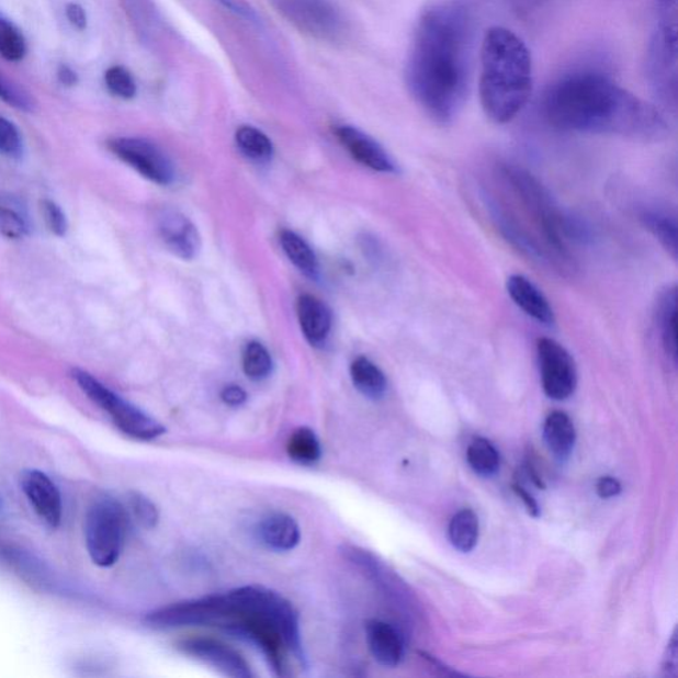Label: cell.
Segmentation results:
<instances>
[{"mask_svg": "<svg viewBox=\"0 0 678 678\" xmlns=\"http://www.w3.org/2000/svg\"><path fill=\"white\" fill-rule=\"evenodd\" d=\"M475 23L464 0L428 4L415 25L406 81L419 106L438 124H450L468 98Z\"/></svg>", "mask_w": 678, "mask_h": 678, "instance_id": "obj_1", "label": "cell"}, {"mask_svg": "<svg viewBox=\"0 0 678 678\" xmlns=\"http://www.w3.org/2000/svg\"><path fill=\"white\" fill-rule=\"evenodd\" d=\"M179 626H217L258 647L274 671L290 675V657H306L298 613L283 595L260 586H245L222 595L185 600L172 610Z\"/></svg>", "mask_w": 678, "mask_h": 678, "instance_id": "obj_2", "label": "cell"}, {"mask_svg": "<svg viewBox=\"0 0 678 678\" xmlns=\"http://www.w3.org/2000/svg\"><path fill=\"white\" fill-rule=\"evenodd\" d=\"M543 114L556 129L611 134L639 140H658L669 126L662 111L597 69H577L550 86Z\"/></svg>", "mask_w": 678, "mask_h": 678, "instance_id": "obj_3", "label": "cell"}, {"mask_svg": "<svg viewBox=\"0 0 678 678\" xmlns=\"http://www.w3.org/2000/svg\"><path fill=\"white\" fill-rule=\"evenodd\" d=\"M479 99L486 116L508 124L521 113L533 91V60L513 31L491 27L482 44Z\"/></svg>", "mask_w": 678, "mask_h": 678, "instance_id": "obj_4", "label": "cell"}, {"mask_svg": "<svg viewBox=\"0 0 678 678\" xmlns=\"http://www.w3.org/2000/svg\"><path fill=\"white\" fill-rule=\"evenodd\" d=\"M677 0H656L657 21L647 54L652 91L665 108L677 109L678 39Z\"/></svg>", "mask_w": 678, "mask_h": 678, "instance_id": "obj_5", "label": "cell"}, {"mask_svg": "<svg viewBox=\"0 0 678 678\" xmlns=\"http://www.w3.org/2000/svg\"><path fill=\"white\" fill-rule=\"evenodd\" d=\"M131 516L116 498L104 496L94 500L86 516L84 534L89 556L94 565H116L125 546Z\"/></svg>", "mask_w": 678, "mask_h": 678, "instance_id": "obj_6", "label": "cell"}, {"mask_svg": "<svg viewBox=\"0 0 678 678\" xmlns=\"http://www.w3.org/2000/svg\"><path fill=\"white\" fill-rule=\"evenodd\" d=\"M72 378L78 383L81 392L91 399L95 406L105 411L113 420L114 426L126 437L140 441H151L161 438L166 428L155 418L149 417L143 409L133 406L132 403L121 398L93 375L84 370L74 369Z\"/></svg>", "mask_w": 678, "mask_h": 678, "instance_id": "obj_7", "label": "cell"}, {"mask_svg": "<svg viewBox=\"0 0 678 678\" xmlns=\"http://www.w3.org/2000/svg\"><path fill=\"white\" fill-rule=\"evenodd\" d=\"M285 21L301 34L319 42L337 43L348 34V22L330 0H271Z\"/></svg>", "mask_w": 678, "mask_h": 678, "instance_id": "obj_8", "label": "cell"}, {"mask_svg": "<svg viewBox=\"0 0 678 678\" xmlns=\"http://www.w3.org/2000/svg\"><path fill=\"white\" fill-rule=\"evenodd\" d=\"M543 392L553 400H566L578 385L577 364L567 349L553 338L536 341Z\"/></svg>", "mask_w": 678, "mask_h": 678, "instance_id": "obj_9", "label": "cell"}, {"mask_svg": "<svg viewBox=\"0 0 678 678\" xmlns=\"http://www.w3.org/2000/svg\"><path fill=\"white\" fill-rule=\"evenodd\" d=\"M108 147L121 161L151 182L168 185L174 179V169H172L170 159L150 140L118 137L109 140Z\"/></svg>", "mask_w": 678, "mask_h": 678, "instance_id": "obj_10", "label": "cell"}, {"mask_svg": "<svg viewBox=\"0 0 678 678\" xmlns=\"http://www.w3.org/2000/svg\"><path fill=\"white\" fill-rule=\"evenodd\" d=\"M177 649L234 678H251V667L238 651L228 647L219 640L210 637H189L179 640Z\"/></svg>", "mask_w": 678, "mask_h": 678, "instance_id": "obj_11", "label": "cell"}, {"mask_svg": "<svg viewBox=\"0 0 678 678\" xmlns=\"http://www.w3.org/2000/svg\"><path fill=\"white\" fill-rule=\"evenodd\" d=\"M21 488L41 520L49 528H59L63 501L60 490L53 479L42 471L27 470L21 475Z\"/></svg>", "mask_w": 678, "mask_h": 678, "instance_id": "obj_12", "label": "cell"}, {"mask_svg": "<svg viewBox=\"0 0 678 678\" xmlns=\"http://www.w3.org/2000/svg\"><path fill=\"white\" fill-rule=\"evenodd\" d=\"M158 233L172 255L193 260L201 251L200 233L188 217L174 210H166L158 217Z\"/></svg>", "mask_w": 678, "mask_h": 678, "instance_id": "obj_13", "label": "cell"}, {"mask_svg": "<svg viewBox=\"0 0 678 678\" xmlns=\"http://www.w3.org/2000/svg\"><path fill=\"white\" fill-rule=\"evenodd\" d=\"M336 137L357 162L380 172L396 171L392 157L369 134L354 126L342 125L337 127Z\"/></svg>", "mask_w": 678, "mask_h": 678, "instance_id": "obj_14", "label": "cell"}, {"mask_svg": "<svg viewBox=\"0 0 678 678\" xmlns=\"http://www.w3.org/2000/svg\"><path fill=\"white\" fill-rule=\"evenodd\" d=\"M507 290L518 308L527 313L529 317L543 325L552 326L555 324L552 305H550L545 294L528 278L522 276V274H513L507 281Z\"/></svg>", "mask_w": 678, "mask_h": 678, "instance_id": "obj_15", "label": "cell"}, {"mask_svg": "<svg viewBox=\"0 0 678 678\" xmlns=\"http://www.w3.org/2000/svg\"><path fill=\"white\" fill-rule=\"evenodd\" d=\"M258 535L274 552H291L301 540V530L294 518L281 511L268 515L258 524Z\"/></svg>", "mask_w": 678, "mask_h": 678, "instance_id": "obj_16", "label": "cell"}, {"mask_svg": "<svg viewBox=\"0 0 678 678\" xmlns=\"http://www.w3.org/2000/svg\"><path fill=\"white\" fill-rule=\"evenodd\" d=\"M366 640L371 655L383 667L394 668L402 662V637L392 624L376 619L369 620Z\"/></svg>", "mask_w": 678, "mask_h": 678, "instance_id": "obj_17", "label": "cell"}, {"mask_svg": "<svg viewBox=\"0 0 678 678\" xmlns=\"http://www.w3.org/2000/svg\"><path fill=\"white\" fill-rule=\"evenodd\" d=\"M296 310L305 338L313 347L323 344L331 330V313L328 306L321 300L304 294L297 300Z\"/></svg>", "mask_w": 678, "mask_h": 678, "instance_id": "obj_18", "label": "cell"}, {"mask_svg": "<svg viewBox=\"0 0 678 678\" xmlns=\"http://www.w3.org/2000/svg\"><path fill=\"white\" fill-rule=\"evenodd\" d=\"M543 437H545L549 450L561 460L572 455L577 432L573 420L566 413L554 411L549 415L543 426Z\"/></svg>", "mask_w": 678, "mask_h": 678, "instance_id": "obj_19", "label": "cell"}, {"mask_svg": "<svg viewBox=\"0 0 678 678\" xmlns=\"http://www.w3.org/2000/svg\"><path fill=\"white\" fill-rule=\"evenodd\" d=\"M351 381L369 399L378 400L386 395L387 378L383 371L366 357H358L350 366Z\"/></svg>", "mask_w": 678, "mask_h": 678, "instance_id": "obj_20", "label": "cell"}, {"mask_svg": "<svg viewBox=\"0 0 678 678\" xmlns=\"http://www.w3.org/2000/svg\"><path fill=\"white\" fill-rule=\"evenodd\" d=\"M657 326L665 353L671 361L677 360V290L669 287L664 292L657 308Z\"/></svg>", "mask_w": 678, "mask_h": 678, "instance_id": "obj_21", "label": "cell"}, {"mask_svg": "<svg viewBox=\"0 0 678 678\" xmlns=\"http://www.w3.org/2000/svg\"><path fill=\"white\" fill-rule=\"evenodd\" d=\"M2 555L9 565L29 584L39 586L43 590H47L48 586L54 585L50 584L46 566L34 555L14 547H4Z\"/></svg>", "mask_w": 678, "mask_h": 678, "instance_id": "obj_22", "label": "cell"}, {"mask_svg": "<svg viewBox=\"0 0 678 678\" xmlns=\"http://www.w3.org/2000/svg\"><path fill=\"white\" fill-rule=\"evenodd\" d=\"M286 452L293 462L303 465L315 464L323 456L321 443L315 431L308 427H300L291 434Z\"/></svg>", "mask_w": 678, "mask_h": 678, "instance_id": "obj_23", "label": "cell"}, {"mask_svg": "<svg viewBox=\"0 0 678 678\" xmlns=\"http://www.w3.org/2000/svg\"><path fill=\"white\" fill-rule=\"evenodd\" d=\"M280 245L283 247L287 259L306 276L315 278L318 273V260L315 252L303 238L292 231H283L280 235Z\"/></svg>", "mask_w": 678, "mask_h": 678, "instance_id": "obj_24", "label": "cell"}, {"mask_svg": "<svg viewBox=\"0 0 678 678\" xmlns=\"http://www.w3.org/2000/svg\"><path fill=\"white\" fill-rule=\"evenodd\" d=\"M479 523L475 511L464 509L452 518L450 540L460 552L470 553L477 545Z\"/></svg>", "mask_w": 678, "mask_h": 678, "instance_id": "obj_25", "label": "cell"}, {"mask_svg": "<svg viewBox=\"0 0 678 678\" xmlns=\"http://www.w3.org/2000/svg\"><path fill=\"white\" fill-rule=\"evenodd\" d=\"M645 227L662 242L665 249L677 258V221L674 215L660 210L645 211L642 215Z\"/></svg>", "mask_w": 678, "mask_h": 678, "instance_id": "obj_26", "label": "cell"}, {"mask_svg": "<svg viewBox=\"0 0 678 678\" xmlns=\"http://www.w3.org/2000/svg\"><path fill=\"white\" fill-rule=\"evenodd\" d=\"M235 139L239 150L247 158L258 162L270 161L273 155L272 140L261 131L253 126H240Z\"/></svg>", "mask_w": 678, "mask_h": 678, "instance_id": "obj_27", "label": "cell"}, {"mask_svg": "<svg viewBox=\"0 0 678 678\" xmlns=\"http://www.w3.org/2000/svg\"><path fill=\"white\" fill-rule=\"evenodd\" d=\"M466 460H468L471 468L484 477L494 476L500 470V453L486 439L472 441L468 451H466Z\"/></svg>", "mask_w": 678, "mask_h": 678, "instance_id": "obj_28", "label": "cell"}, {"mask_svg": "<svg viewBox=\"0 0 678 678\" xmlns=\"http://www.w3.org/2000/svg\"><path fill=\"white\" fill-rule=\"evenodd\" d=\"M273 369L270 351L260 342H249L242 351V371L252 381H262L271 375Z\"/></svg>", "mask_w": 678, "mask_h": 678, "instance_id": "obj_29", "label": "cell"}, {"mask_svg": "<svg viewBox=\"0 0 678 678\" xmlns=\"http://www.w3.org/2000/svg\"><path fill=\"white\" fill-rule=\"evenodd\" d=\"M27 54V42L22 31L8 18L0 15V56L11 63L22 61Z\"/></svg>", "mask_w": 678, "mask_h": 678, "instance_id": "obj_30", "label": "cell"}, {"mask_svg": "<svg viewBox=\"0 0 678 678\" xmlns=\"http://www.w3.org/2000/svg\"><path fill=\"white\" fill-rule=\"evenodd\" d=\"M126 509L131 520L136 521L140 528L151 530L157 527L159 511L155 502L139 491H131L129 497H127Z\"/></svg>", "mask_w": 678, "mask_h": 678, "instance_id": "obj_31", "label": "cell"}, {"mask_svg": "<svg viewBox=\"0 0 678 678\" xmlns=\"http://www.w3.org/2000/svg\"><path fill=\"white\" fill-rule=\"evenodd\" d=\"M105 86L108 91L118 99L132 100L136 98L137 84L129 70L121 66H114L106 70Z\"/></svg>", "mask_w": 678, "mask_h": 678, "instance_id": "obj_32", "label": "cell"}, {"mask_svg": "<svg viewBox=\"0 0 678 678\" xmlns=\"http://www.w3.org/2000/svg\"><path fill=\"white\" fill-rule=\"evenodd\" d=\"M0 99L19 111H34L35 102L23 88L0 75Z\"/></svg>", "mask_w": 678, "mask_h": 678, "instance_id": "obj_33", "label": "cell"}, {"mask_svg": "<svg viewBox=\"0 0 678 678\" xmlns=\"http://www.w3.org/2000/svg\"><path fill=\"white\" fill-rule=\"evenodd\" d=\"M0 152L10 158L22 157L23 139L16 125L10 120L0 117Z\"/></svg>", "mask_w": 678, "mask_h": 678, "instance_id": "obj_34", "label": "cell"}, {"mask_svg": "<svg viewBox=\"0 0 678 678\" xmlns=\"http://www.w3.org/2000/svg\"><path fill=\"white\" fill-rule=\"evenodd\" d=\"M0 233L10 239L23 238L29 234V224L14 208L0 207Z\"/></svg>", "mask_w": 678, "mask_h": 678, "instance_id": "obj_35", "label": "cell"}, {"mask_svg": "<svg viewBox=\"0 0 678 678\" xmlns=\"http://www.w3.org/2000/svg\"><path fill=\"white\" fill-rule=\"evenodd\" d=\"M42 210L44 221H46L50 233L56 236H64L67 234L68 222L66 214L63 213V210L57 206V204L53 201L46 200L42 202Z\"/></svg>", "mask_w": 678, "mask_h": 678, "instance_id": "obj_36", "label": "cell"}, {"mask_svg": "<svg viewBox=\"0 0 678 678\" xmlns=\"http://www.w3.org/2000/svg\"><path fill=\"white\" fill-rule=\"evenodd\" d=\"M66 15L70 24L79 31H84L88 25V16L84 8L79 3H68Z\"/></svg>", "mask_w": 678, "mask_h": 678, "instance_id": "obj_37", "label": "cell"}, {"mask_svg": "<svg viewBox=\"0 0 678 678\" xmlns=\"http://www.w3.org/2000/svg\"><path fill=\"white\" fill-rule=\"evenodd\" d=\"M222 400L231 407H239L247 402V393L240 386L231 385L223 388Z\"/></svg>", "mask_w": 678, "mask_h": 678, "instance_id": "obj_38", "label": "cell"}, {"mask_svg": "<svg viewBox=\"0 0 678 678\" xmlns=\"http://www.w3.org/2000/svg\"><path fill=\"white\" fill-rule=\"evenodd\" d=\"M622 490V485L617 478L606 476L601 477L597 484V494L600 498L615 497Z\"/></svg>", "mask_w": 678, "mask_h": 678, "instance_id": "obj_39", "label": "cell"}, {"mask_svg": "<svg viewBox=\"0 0 678 678\" xmlns=\"http://www.w3.org/2000/svg\"><path fill=\"white\" fill-rule=\"evenodd\" d=\"M513 490L516 491V495L521 498L529 513L532 515L533 517H539L540 507H539V504H536V501L532 497V495L528 494V491L524 490L521 485H513Z\"/></svg>", "mask_w": 678, "mask_h": 678, "instance_id": "obj_40", "label": "cell"}, {"mask_svg": "<svg viewBox=\"0 0 678 678\" xmlns=\"http://www.w3.org/2000/svg\"><path fill=\"white\" fill-rule=\"evenodd\" d=\"M57 79H59L61 86L66 87H75L79 82L78 74L68 66H60L57 70Z\"/></svg>", "mask_w": 678, "mask_h": 678, "instance_id": "obj_41", "label": "cell"}, {"mask_svg": "<svg viewBox=\"0 0 678 678\" xmlns=\"http://www.w3.org/2000/svg\"><path fill=\"white\" fill-rule=\"evenodd\" d=\"M542 2V0H510L511 5L518 12H529Z\"/></svg>", "mask_w": 678, "mask_h": 678, "instance_id": "obj_42", "label": "cell"}, {"mask_svg": "<svg viewBox=\"0 0 678 678\" xmlns=\"http://www.w3.org/2000/svg\"><path fill=\"white\" fill-rule=\"evenodd\" d=\"M4 509H5L4 500H3L2 494H0V517L3 516Z\"/></svg>", "mask_w": 678, "mask_h": 678, "instance_id": "obj_43", "label": "cell"}]
</instances>
